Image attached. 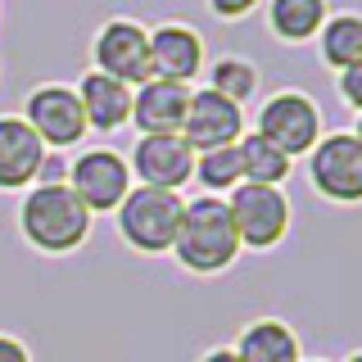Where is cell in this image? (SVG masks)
<instances>
[{"instance_id":"cell-5","label":"cell","mask_w":362,"mask_h":362,"mask_svg":"<svg viewBox=\"0 0 362 362\" xmlns=\"http://www.w3.org/2000/svg\"><path fill=\"white\" fill-rule=\"evenodd\" d=\"M308 181L331 204H362V145L354 132H331L308 150Z\"/></svg>"},{"instance_id":"cell-26","label":"cell","mask_w":362,"mask_h":362,"mask_svg":"<svg viewBox=\"0 0 362 362\" xmlns=\"http://www.w3.org/2000/svg\"><path fill=\"white\" fill-rule=\"evenodd\" d=\"M354 141L362 145V113H358V127H354Z\"/></svg>"},{"instance_id":"cell-6","label":"cell","mask_w":362,"mask_h":362,"mask_svg":"<svg viewBox=\"0 0 362 362\" xmlns=\"http://www.w3.org/2000/svg\"><path fill=\"white\" fill-rule=\"evenodd\" d=\"M258 136L272 141L286 158H299L322 141V109L303 90H276L258 109Z\"/></svg>"},{"instance_id":"cell-23","label":"cell","mask_w":362,"mask_h":362,"mask_svg":"<svg viewBox=\"0 0 362 362\" xmlns=\"http://www.w3.org/2000/svg\"><path fill=\"white\" fill-rule=\"evenodd\" d=\"M209 5H213V14H218V18H245L258 0H209Z\"/></svg>"},{"instance_id":"cell-11","label":"cell","mask_w":362,"mask_h":362,"mask_svg":"<svg viewBox=\"0 0 362 362\" xmlns=\"http://www.w3.org/2000/svg\"><path fill=\"white\" fill-rule=\"evenodd\" d=\"M127 168L141 177V186L154 190H181L195 173V150L181 136H141L132 145Z\"/></svg>"},{"instance_id":"cell-16","label":"cell","mask_w":362,"mask_h":362,"mask_svg":"<svg viewBox=\"0 0 362 362\" xmlns=\"http://www.w3.org/2000/svg\"><path fill=\"white\" fill-rule=\"evenodd\" d=\"M235 358L240 362H303L299 358V335L276 317L249 322L240 339H235Z\"/></svg>"},{"instance_id":"cell-18","label":"cell","mask_w":362,"mask_h":362,"mask_svg":"<svg viewBox=\"0 0 362 362\" xmlns=\"http://www.w3.org/2000/svg\"><path fill=\"white\" fill-rule=\"evenodd\" d=\"M235 150H240V173L249 186H281V181L290 177V163L294 158H286L276 150L272 141H263L258 132H249L235 141Z\"/></svg>"},{"instance_id":"cell-3","label":"cell","mask_w":362,"mask_h":362,"mask_svg":"<svg viewBox=\"0 0 362 362\" xmlns=\"http://www.w3.org/2000/svg\"><path fill=\"white\" fill-rule=\"evenodd\" d=\"M181 209H186V199L177 190L136 186V190H127V199L113 213H118V231L132 249H141V254H168L177 240V226H181Z\"/></svg>"},{"instance_id":"cell-22","label":"cell","mask_w":362,"mask_h":362,"mask_svg":"<svg viewBox=\"0 0 362 362\" xmlns=\"http://www.w3.org/2000/svg\"><path fill=\"white\" fill-rule=\"evenodd\" d=\"M339 95H344V105H349V109H358V113H362V59H358V64H349L344 73H339Z\"/></svg>"},{"instance_id":"cell-17","label":"cell","mask_w":362,"mask_h":362,"mask_svg":"<svg viewBox=\"0 0 362 362\" xmlns=\"http://www.w3.org/2000/svg\"><path fill=\"white\" fill-rule=\"evenodd\" d=\"M322 23H326V0H267V28L290 45L317 37Z\"/></svg>"},{"instance_id":"cell-1","label":"cell","mask_w":362,"mask_h":362,"mask_svg":"<svg viewBox=\"0 0 362 362\" xmlns=\"http://www.w3.org/2000/svg\"><path fill=\"white\" fill-rule=\"evenodd\" d=\"M173 254L186 272H199V276H213V272H226L240 254V235H235V222L226 213L222 195H199L181 209V226Z\"/></svg>"},{"instance_id":"cell-15","label":"cell","mask_w":362,"mask_h":362,"mask_svg":"<svg viewBox=\"0 0 362 362\" xmlns=\"http://www.w3.org/2000/svg\"><path fill=\"white\" fill-rule=\"evenodd\" d=\"M77 100H82L86 127L95 132H118L122 122H132V86L109 73H86L77 86Z\"/></svg>"},{"instance_id":"cell-9","label":"cell","mask_w":362,"mask_h":362,"mask_svg":"<svg viewBox=\"0 0 362 362\" xmlns=\"http://www.w3.org/2000/svg\"><path fill=\"white\" fill-rule=\"evenodd\" d=\"M95 73H109L118 82H150V32L132 18H109L105 28L95 32Z\"/></svg>"},{"instance_id":"cell-10","label":"cell","mask_w":362,"mask_h":362,"mask_svg":"<svg viewBox=\"0 0 362 362\" xmlns=\"http://www.w3.org/2000/svg\"><path fill=\"white\" fill-rule=\"evenodd\" d=\"M245 136V113L240 105H231L218 90H190V109L186 122H181V141L190 145L195 154L204 150H222V145H235Z\"/></svg>"},{"instance_id":"cell-12","label":"cell","mask_w":362,"mask_h":362,"mask_svg":"<svg viewBox=\"0 0 362 362\" xmlns=\"http://www.w3.org/2000/svg\"><path fill=\"white\" fill-rule=\"evenodd\" d=\"M186 109H190V86L163 82V77H150L132 95V122L141 127V136H181Z\"/></svg>"},{"instance_id":"cell-14","label":"cell","mask_w":362,"mask_h":362,"mask_svg":"<svg viewBox=\"0 0 362 362\" xmlns=\"http://www.w3.org/2000/svg\"><path fill=\"white\" fill-rule=\"evenodd\" d=\"M45 145L23 118H0V190H23L41 177Z\"/></svg>"},{"instance_id":"cell-13","label":"cell","mask_w":362,"mask_h":362,"mask_svg":"<svg viewBox=\"0 0 362 362\" xmlns=\"http://www.w3.org/2000/svg\"><path fill=\"white\" fill-rule=\"evenodd\" d=\"M150 68L163 82H181L199 77L204 68V41L195 28H181V23H163V28L150 32Z\"/></svg>"},{"instance_id":"cell-27","label":"cell","mask_w":362,"mask_h":362,"mask_svg":"<svg viewBox=\"0 0 362 362\" xmlns=\"http://www.w3.org/2000/svg\"><path fill=\"white\" fill-rule=\"evenodd\" d=\"M344 362H362V354H349V358H344Z\"/></svg>"},{"instance_id":"cell-20","label":"cell","mask_w":362,"mask_h":362,"mask_svg":"<svg viewBox=\"0 0 362 362\" xmlns=\"http://www.w3.org/2000/svg\"><path fill=\"white\" fill-rule=\"evenodd\" d=\"M199 181L209 195H222V190H235L245 181V173H240V150L235 145H222V150H204V154H195V173H190Z\"/></svg>"},{"instance_id":"cell-25","label":"cell","mask_w":362,"mask_h":362,"mask_svg":"<svg viewBox=\"0 0 362 362\" xmlns=\"http://www.w3.org/2000/svg\"><path fill=\"white\" fill-rule=\"evenodd\" d=\"M199 362H240V358H235V349H213V354H204Z\"/></svg>"},{"instance_id":"cell-19","label":"cell","mask_w":362,"mask_h":362,"mask_svg":"<svg viewBox=\"0 0 362 362\" xmlns=\"http://www.w3.org/2000/svg\"><path fill=\"white\" fill-rule=\"evenodd\" d=\"M317 41H322V59L344 73L349 64L362 59V18H358V14H335V18H326L322 32H317Z\"/></svg>"},{"instance_id":"cell-24","label":"cell","mask_w":362,"mask_h":362,"mask_svg":"<svg viewBox=\"0 0 362 362\" xmlns=\"http://www.w3.org/2000/svg\"><path fill=\"white\" fill-rule=\"evenodd\" d=\"M0 362H32V354H28V344H23V339L0 335Z\"/></svg>"},{"instance_id":"cell-2","label":"cell","mask_w":362,"mask_h":362,"mask_svg":"<svg viewBox=\"0 0 362 362\" xmlns=\"http://www.w3.org/2000/svg\"><path fill=\"white\" fill-rule=\"evenodd\" d=\"M18 226H23V240L41 249V254H73L90 235V213L68 190V181H41L37 190L23 195Z\"/></svg>"},{"instance_id":"cell-7","label":"cell","mask_w":362,"mask_h":362,"mask_svg":"<svg viewBox=\"0 0 362 362\" xmlns=\"http://www.w3.org/2000/svg\"><path fill=\"white\" fill-rule=\"evenodd\" d=\"M68 190L82 199L86 213H113L132 190V168H127V158L113 154V150H86L73 158Z\"/></svg>"},{"instance_id":"cell-21","label":"cell","mask_w":362,"mask_h":362,"mask_svg":"<svg viewBox=\"0 0 362 362\" xmlns=\"http://www.w3.org/2000/svg\"><path fill=\"white\" fill-rule=\"evenodd\" d=\"M209 90H218V95H226L231 105H245V100L258 90V68L249 64V59L222 54V59L209 68Z\"/></svg>"},{"instance_id":"cell-8","label":"cell","mask_w":362,"mask_h":362,"mask_svg":"<svg viewBox=\"0 0 362 362\" xmlns=\"http://www.w3.org/2000/svg\"><path fill=\"white\" fill-rule=\"evenodd\" d=\"M23 122L41 136L45 150H68L86 136V113L73 86H37L23 105Z\"/></svg>"},{"instance_id":"cell-4","label":"cell","mask_w":362,"mask_h":362,"mask_svg":"<svg viewBox=\"0 0 362 362\" xmlns=\"http://www.w3.org/2000/svg\"><path fill=\"white\" fill-rule=\"evenodd\" d=\"M226 213L235 222V235H240V249H276L290 231V199L281 186H240L226 199Z\"/></svg>"}]
</instances>
